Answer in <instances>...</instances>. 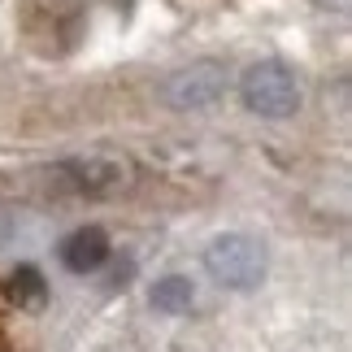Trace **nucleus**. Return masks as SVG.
<instances>
[{
	"label": "nucleus",
	"mask_w": 352,
	"mask_h": 352,
	"mask_svg": "<svg viewBox=\"0 0 352 352\" xmlns=\"http://www.w3.org/2000/svg\"><path fill=\"white\" fill-rule=\"evenodd\" d=\"M265 265H270L265 243L252 239V235H239V231L218 235L205 248V270L213 274V283L226 287V292H252V287H261Z\"/></svg>",
	"instance_id": "f257e3e1"
},
{
	"label": "nucleus",
	"mask_w": 352,
	"mask_h": 352,
	"mask_svg": "<svg viewBox=\"0 0 352 352\" xmlns=\"http://www.w3.org/2000/svg\"><path fill=\"white\" fill-rule=\"evenodd\" d=\"M239 96H243V109L256 118H292L300 109V83L278 61L248 65V74L239 78Z\"/></svg>",
	"instance_id": "f03ea898"
},
{
	"label": "nucleus",
	"mask_w": 352,
	"mask_h": 352,
	"mask_svg": "<svg viewBox=\"0 0 352 352\" xmlns=\"http://www.w3.org/2000/svg\"><path fill=\"white\" fill-rule=\"evenodd\" d=\"M226 91V65L218 61H192L183 70H174L166 83H161V100L179 113H196V109H209Z\"/></svg>",
	"instance_id": "7ed1b4c3"
},
{
	"label": "nucleus",
	"mask_w": 352,
	"mask_h": 352,
	"mask_svg": "<svg viewBox=\"0 0 352 352\" xmlns=\"http://www.w3.org/2000/svg\"><path fill=\"white\" fill-rule=\"evenodd\" d=\"M61 179L83 196H109V192H122L131 183V166L122 157H74L61 166Z\"/></svg>",
	"instance_id": "20e7f679"
},
{
	"label": "nucleus",
	"mask_w": 352,
	"mask_h": 352,
	"mask_svg": "<svg viewBox=\"0 0 352 352\" xmlns=\"http://www.w3.org/2000/svg\"><path fill=\"white\" fill-rule=\"evenodd\" d=\"M104 261H109V235L100 226H78V231L61 239V265L70 274H91Z\"/></svg>",
	"instance_id": "39448f33"
},
{
	"label": "nucleus",
	"mask_w": 352,
	"mask_h": 352,
	"mask_svg": "<svg viewBox=\"0 0 352 352\" xmlns=\"http://www.w3.org/2000/svg\"><path fill=\"white\" fill-rule=\"evenodd\" d=\"M192 305H196V283L187 278V274H166V278L153 283V309H157V314L179 318Z\"/></svg>",
	"instance_id": "423d86ee"
},
{
	"label": "nucleus",
	"mask_w": 352,
	"mask_h": 352,
	"mask_svg": "<svg viewBox=\"0 0 352 352\" xmlns=\"http://www.w3.org/2000/svg\"><path fill=\"white\" fill-rule=\"evenodd\" d=\"M13 296H18V305L26 309H39L48 300V283L39 274L35 265H18V274H13Z\"/></svg>",
	"instance_id": "0eeeda50"
},
{
	"label": "nucleus",
	"mask_w": 352,
	"mask_h": 352,
	"mask_svg": "<svg viewBox=\"0 0 352 352\" xmlns=\"http://www.w3.org/2000/svg\"><path fill=\"white\" fill-rule=\"evenodd\" d=\"M318 5H322V9H331V13H344V9H348V0H318Z\"/></svg>",
	"instance_id": "6e6552de"
}]
</instances>
